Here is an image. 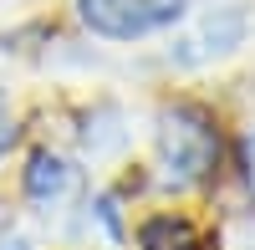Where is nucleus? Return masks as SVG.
<instances>
[{"label":"nucleus","instance_id":"f257e3e1","mask_svg":"<svg viewBox=\"0 0 255 250\" xmlns=\"http://www.w3.org/2000/svg\"><path fill=\"white\" fill-rule=\"evenodd\" d=\"M158 158L168 169V184H199L220 158V133L204 108H174L158 123Z\"/></svg>","mask_w":255,"mask_h":250},{"label":"nucleus","instance_id":"f03ea898","mask_svg":"<svg viewBox=\"0 0 255 250\" xmlns=\"http://www.w3.org/2000/svg\"><path fill=\"white\" fill-rule=\"evenodd\" d=\"M184 5L189 0H82L77 15L87 31L108 36V41H138V36L168 31L184 15Z\"/></svg>","mask_w":255,"mask_h":250},{"label":"nucleus","instance_id":"7ed1b4c3","mask_svg":"<svg viewBox=\"0 0 255 250\" xmlns=\"http://www.w3.org/2000/svg\"><path fill=\"white\" fill-rule=\"evenodd\" d=\"M77 184V169L61 153H31V163H26V199H36V204H51V199H61Z\"/></svg>","mask_w":255,"mask_h":250},{"label":"nucleus","instance_id":"20e7f679","mask_svg":"<svg viewBox=\"0 0 255 250\" xmlns=\"http://www.w3.org/2000/svg\"><path fill=\"white\" fill-rule=\"evenodd\" d=\"M138 250H204V235L184 215H153L138 230Z\"/></svg>","mask_w":255,"mask_h":250},{"label":"nucleus","instance_id":"39448f33","mask_svg":"<svg viewBox=\"0 0 255 250\" xmlns=\"http://www.w3.org/2000/svg\"><path fill=\"white\" fill-rule=\"evenodd\" d=\"M240 169H245V184L255 189V133H245V143H240Z\"/></svg>","mask_w":255,"mask_h":250}]
</instances>
